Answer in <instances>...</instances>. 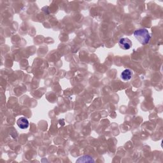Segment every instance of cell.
Instances as JSON below:
<instances>
[{"instance_id":"obj_4","label":"cell","mask_w":163,"mask_h":163,"mask_svg":"<svg viewBox=\"0 0 163 163\" xmlns=\"http://www.w3.org/2000/svg\"><path fill=\"white\" fill-rule=\"evenodd\" d=\"M133 75V73L132 71L129 70V69H126L124 70L122 73H121V78L124 80V81H129V80L131 79Z\"/></svg>"},{"instance_id":"obj_1","label":"cell","mask_w":163,"mask_h":163,"mask_svg":"<svg viewBox=\"0 0 163 163\" xmlns=\"http://www.w3.org/2000/svg\"><path fill=\"white\" fill-rule=\"evenodd\" d=\"M134 36L136 40L143 45L149 43L151 36L146 29H139L134 32Z\"/></svg>"},{"instance_id":"obj_5","label":"cell","mask_w":163,"mask_h":163,"mask_svg":"<svg viewBox=\"0 0 163 163\" xmlns=\"http://www.w3.org/2000/svg\"><path fill=\"white\" fill-rule=\"evenodd\" d=\"M77 162H94V161L93 160V159L90 157V156H89V155H84V156H82L80 157L77 161Z\"/></svg>"},{"instance_id":"obj_3","label":"cell","mask_w":163,"mask_h":163,"mask_svg":"<svg viewBox=\"0 0 163 163\" xmlns=\"http://www.w3.org/2000/svg\"><path fill=\"white\" fill-rule=\"evenodd\" d=\"M17 124L20 129H25L29 127V122L26 118L20 117L17 120Z\"/></svg>"},{"instance_id":"obj_2","label":"cell","mask_w":163,"mask_h":163,"mask_svg":"<svg viewBox=\"0 0 163 163\" xmlns=\"http://www.w3.org/2000/svg\"><path fill=\"white\" fill-rule=\"evenodd\" d=\"M118 45L123 50H129L132 47V42L128 38H122L118 42Z\"/></svg>"}]
</instances>
